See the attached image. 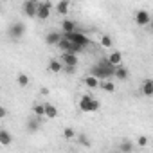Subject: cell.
<instances>
[{
	"instance_id": "5bb4252c",
	"label": "cell",
	"mask_w": 153,
	"mask_h": 153,
	"mask_svg": "<svg viewBox=\"0 0 153 153\" xmlns=\"http://www.w3.org/2000/svg\"><path fill=\"white\" fill-rule=\"evenodd\" d=\"M43 108H45V117H49V119H54V117H58V108H56L54 105H51V103H45V105H43Z\"/></svg>"
},
{
	"instance_id": "30bf717a",
	"label": "cell",
	"mask_w": 153,
	"mask_h": 153,
	"mask_svg": "<svg viewBox=\"0 0 153 153\" xmlns=\"http://www.w3.org/2000/svg\"><path fill=\"white\" fill-rule=\"evenodd\" d=\"M61 59H63V65H65V67H74V68H76V65H78V58H76V54L63 52Z\"/></svg>"
},
{
	"instance_id": "8fae6325",
	"label": "cell",
	"mask_w": 153,
	"mask_h": 153,
	"mask_svg": "<svg viewBox=\"0 0 153 153\" xmlns=\"http://www.w3.org/2000/svg\"><path fill=\"white\" fill-rule=\"evenodd\" d=\"M0 144L6 146V148L13 144V135H11L7 130H0Z\"/></svg>"
},
{
	"instance_id": "ffe728a7",
	"label": "cell",
	"mask_w": 153,
	"mask_h": 153,
	"mask_svg": "<svg viewBox=\"0 0 153 153\" xmlns=\"http://www.w3.org/2000/svg\"><path fill=\"white\" fill-rule=\"evenodd\" d=\"M99 79H96V78H92V76H87L85 78V85L88 87V88H99Z\"/></svg>"
},
{
	"instance_id": "52a82bcc",
	"label": "cell",
	"mask_w": 153,
	"mask_h": 153,
	"mask_svg": "<svg viewBox=\"0 0 153 153\" xmlns=\"http://www.w3.org/2000/svg\"><path fill=\"white\" fill-rule=\"evenodd\" d=\"M135 22H137L139 25H148V24L151 22V15H149L146 9H140V11H137V15H135Z\"/></svg>"
},
{
	"instance_id": "484cf974",
	"label": "cell",
	"mask_w": 153,
	"mask_h": 153,
	"mask_svg": "<svg viewBox=\"0 0 153 153\" xmlns=\"http://www.w3.org/2000/svg\"><path fill=\"white\" fill-rule=\"evenodd\" d=\"M58 47H59V49H61L63 52H68V49H70V43H68V42H67V40H65V38L61 36V40H59Z\"/></svg>"
},
{
	"instance_id": "4fadbf2b",
	"label": "cell",
	"mask_w": 153,
	"mask_h": 153,
	"mask_svg": "<svg viewBox=\"0 0 153 153\" xmlns=\"http://www.w3.org/2000/svg\"><path fill=\"white\" fill-rule=\"evenodd\" d=\"M40 126H42V123H40V117H31L29 121H27V130L31 131V133H34V131H38L40 130Z\"/></svg>"
},
{
	"instance_id": "d4e9b609",
	"label": "cell",
	"mask_w": 153,
	"mask_h": 153,
	"mask_svg": "<svg viewBox=\"0 0 153 153\" xmlns=\"http://www.w3.org/2000/svg\"><path fill=\"white\" fill-rule=\"evenodd\" d=\"M101 45H103L105 49H110V47L114 45V40H112L108 34H105V36H101Z\"/></svg>"
},
{
	"instance_id": "4316f807",
	"label": "cell",
	"mask_w": 153,
	"mask_h": 153,
	"mask_svg": "<svg viewBox=\"0 0 153 153\" xmlns=\"http://www.w3.org/2000/svg\"><path fill=\"white\" fill-rule=\"evenodd\" d=\"M63 137H65V139H72V137H76L74 128H65V130H63Z\"/></svg>"
},
{
	"instance_id": "f546056e",
	"label": "cell",
	"mask_w": 153,
	"mask_h": 153,
	"mask_svg": "<svg viewBox=\"0 0 153 153\" xmlns=\"http://www.w3.org/2000/svg\"><path fill=\"white\" fill-rule=\"evenodd\" d=\"M67 74H74V67H63Z\"/></svg>"
},
{
	"instance_id": "4dcf8cb0",
	"label": "cell",
	"mask_w": 153,
	"mask_h": 153,
	"mask_svg": "<svg viewBox=\"0 0 153 153\" xmlns=\"http://www.w3.org/2000/svg\"><path fill=\"white\" fill-rule=\"evenodd\" d=\"M112 153H119V151H112Z\"/></svg>"
},
{
	"instance_id": "ba28073f",
	"label": "cell",
	"mask_w": 153,
	"mask_h": 153,
	"mask_svg": "<svg viewBox=\"0 0 153 153\" xmlns=\"http://www.w3.org/2000/svg\"><path fill=\"white\" fill-rule=\"evenodd\" d=\"M106 61H108L112 67H119L121 61H123V54H121L119 51H114V52H110V56H106Z\"/></svg>"
},
{
	"instance_id": "5b68a950",
	"label": "cell",
	"mask_w": 153,
	"mask_h": 153,
	"mask_svg": "<svg viewBox=\"0 0 153 153\" xmlns=\"http://www.w3.org/2000/svg\"><path fill=\"white\" fill-rule=\"evenodd\" d=\"M24 33H25V25H24L22 22H15V24L9 27V31H7L9 38H13V40H20V38L24 36Z\"/></svg>"
},
{
	"instance_id": "3957f363",
	"label": "cell",
	"mask_w": 153,
	"mask_h": 153,
	"mask_svg": "<svg viewBox=\"0 0 153 153\" xmlns=\"http://www.w3.org/2000/svg\"><path fill=\"white\" fill-rule=\"evenodd\" d=\"M79 110L81 112H87V114L97 112L99 110V103L96 99H92L90 96H81V99H79Z\"/></svg>"
},
{
	"instance_id": "cb8c5ba5",
	"label": "cell",
	"mask_w": 153,
	"mask_h": 153,
	"mask_svg": "<svg viewBox=\"0 0 153 153\" xmlns=\"http://www.w3.org/2000/svg\"><path fill=\"white\" fill-rule=\"evenodd\" d=\"M78 140H79V144H81V146H85V148H90V146H92V142H90L88 135H85V133H79V135H78Z\"/></svg>"
},
{
	"instance_id": "9c48e42d",
	"label": "cell",
	"mask_w": 153,
	"mask_h": 153,
	"mask_svg": "<svg viewBox=\"0 0 153 153\" xmlns=\"http://www.w3.org/2000/svg\"><path fill=\"white\" fill-rule=\"evenodd\" d=\"M61 29H63V34H70V33H76V31H78L76 22H72V20H68V18H65V20L61 22Z\"/></svg>"
},
{
	"instance_id": "9a60e30c",
	"label": "cell",
	"mask_w": 153,
	"mask_h": 153,
	"mask_svg": "<svg viewBox=\"0 0 153 153\" xmlns=\"http://www.w3.org/2000/svg\"><path fill=\"white\" fill-rule=\"evenodd\" d=\"M119 153H133V142L130 139H124L119 146Z\"/></svg>"
},
{
	"instance_id": "83f0119b",
	"label": "cell",
	"mask_w": 153,
	"mask_h": 153,
	"mask_svg": "<svg viewBox=\"0 0 153 153\" xmlns=\"http://www.w3.org/2000/svg\"><path fill=\"white\" fill-rule=\"evenodd\" d=\"M148 142H149V139H148L146 135H140V137L137 139V144H139L140 148H144V146H148Z\"/></svg>"
},
{
	"instance_id": "6da1fadb",
	"label": "cell",
	"mask_w": 153,
	"mask_h": 153,
	"mask_svg": "<svg viewBox=\"0 0 153 153\" xmlns=\"http://www.w3.org/2000/svg\"><path fill=\"white\" fill-rule=\"evenodd\" d=\"M114 72H115V67H112V65L106 61V58H105V59H101L97 65L90 67L88 76H92V78H96V79H99V81H105V79H110V78H112Z\"/></svg>"
},
{
	"instance_id": "7a4b0ae2",
	"label": "cell",
	"mask_w": 153,
	"mask_h": 153,
	"mask_svg": "<svg viewBox=\"0 0 153 153\" xmlns=\"http://www.w3.org/2000/svg\"><path fill=\"white\" fill-rule=\"evenodd\" d=\"M67 42H70V43H74V45H79V47H88L90 45V38H87L81 31H76V33H70V34H61Z\"/></svg>"
},
{
	"instance_id": "ac0fdd59",
	"label": "cell",
	"mask_w": 153,
	"mask_h": 153,
	"mask_svg": "<svg viewBox=\"0 0 153 153\" xmlns=\"http://www.w3.org/2000/svg\"><path fill=\"white\" fill-rule=\"evenodd\" d=\"M49 70L51 72H61L63 70V63L59 59H51L49 61Z\"/></svg>"
},
{
	"instance_id": "277c9868",
	"label": "cell",
	"mask_w": 153,
	"mask_h": 153,
	"mask_svg": "<svg viewBox=\"0 0 153 153\" xmlns=\"http://www.w3.org/2000/svg\"><path fill=\"white\" fill-rule=\"evenodd\" d=\"M52 11V4L51 2H38V9H36V16L40 20H47L51 16Z\"/></svg>"
},
{
	"instance_id": "d6986e66",
	"label": "cell",
	"mask_w": 153,
	"mask_h": 153,
	"mask_svg": "<svg viewBox=\"0 0 153 153\" xmlns=\"http://www.w3.org/2000/svg\"><path fill=\"white\" fill-rule=\"evenodd\" d=\"M142 94L144 96H153V81L151 79H146L144 83H142Z\"/></svg>"
},
{
	"instance_id": "7c38bea8",
	"label": "cell",
	"mask_w": 153,
	"mask_h": 153,
	"mask_svg": "<svg viewBox=\"0 0 153 153\" xmlns=\"http://www.w3.org/2000/svg\"><path fill=\"white\" fill-rule=\"evenodd\" d=\"M59 40H61V34L59 33H54V31L47 33V36H45V43L47 45H58Z\"/></svg>"
},
{
	"instance_id": "2e32d148",
	"label": "cell",
	"mask_w": 153,
	"mask_h": 153,
	"mask_svg": "<svg viewBox=\"0 0 153 153\" xmlns=\"http://www.w3.org/2000/svg\"><path fill=\"white\" fill-rule=\"evenodd\" d=\"M114 76H115V78L117 79H121V81H124L126 78H128V68L126 67H115V72H114Z\"/></svg>"
},
{
	"instance_id": "8992f818",
	"label": "cell",
	"mask_w": 153,
	"mask_h": 153,
	"mask_svg": "<svg viewBox=\"0 0 153 153\" xmlns=\"http://www.w3.org/2000/svg\"><path fill=\"white\" fill-rule=\"evenodd\" d=\"M36 9H38V2H36V0H29V2H25V4L22 6V11H24L29 18L36 16Z\"/></svg>"
},
{
	"instance_id": "f1b7e54d",
	"label": "cell",
	"mask_w": 153,
	"mask_h": 153,
	"mask_svg": "<svg viewBox=\"0 0 153 153\" xmlns=\"http://www.w3.org/2000/svg\"><path fill=\"white\" fill-rule=\"evenodd\" d=\"M6 115H7V110H6L4 106H0V119H4Z\"/></svg>"
},
{
	"instance_id": "44dd1931",
	"label": "cell",
	"mask_w": 153,
	"mask_h": 153,
	"mask_svg": "<svg viewBox=\"0 0 153 153\" xmlns=\"http://www.w3.org/2000/svg\"><path fill=\"white\" fill-rule=\"evenodd\" d=\"M99 88H103L105 92H114V90H115V85H114L110 79H105V81L99 83Z\"/></svg>"
},
{
	"instance_id": "603a6c76",
	"label": "cell",
	"mask_w": 153,
	"mask_h": 153,
	"mask_svg": "<svg viewBox=\"0 0 153 153\" xmlns=\"http://www.w3.org/2000/svg\"><path fill=\"white\" fill-rule=\"evenodd\" d=\"M33 114H34V117H45V108H43V105H34V106H33Z\"/></svg>"
},
{
	"instance_id": "7402d4cb",
	"label": "cell",
	"mask_w": 153,
	"mask_h": 153,
	"mask_svg": "<svg viewBox=\"0 0 153 153\" xmlns=\"http://www.w3.org/2000/svg\"><path fill=\"white\" fill-rule=\"evenodd\" d=\"M16 81H18V85H20V87H24V88H25V87H29V76L22 72V74H18Z\"/></svg>"
},
{
	"instance_id": "e0dca14e",
	"label": "cell",
	"mask_w": 153,
	"mask_h": 153,
	"mask_svg": "<svg viewBox=\"0 0 153 153\" xmlns=\"http://www.w3.org/2000/svg\"><path fill=\"white\" fill-rule=\"evenodd\" d=\"M68 7H70V4L67 2V0H61V2H58V4L54 6V9H56L59 15H67V13H68Z\"/></svg>"
}]
</instances>
